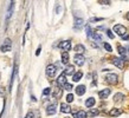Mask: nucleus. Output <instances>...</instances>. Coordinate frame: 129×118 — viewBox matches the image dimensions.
<instances>
[{
	"label": "nucleus",
	"mask_w": 129,
	"mask_h": 118,
	"mask_svg": "<svg viewBox=\"0 0 129 118\" xmlns=\"http://www.w3.org/2000/svg\"><path fill=\"white\" fill-rule=\"evenodd\" d=\"M96 104V100H95V98H92V97H90V98H88L85 100V106L86 107H91L92 109V106Z\"/></svg>",
	"instance_id": "17"
},
{
	"label": "nucleus",
	"mask_w": 129,
	"mask_h": 118,
	"mask_svg": "<svg viewBox=\"0 0 129 118\" xmlns=\"http://www.w3.org/2000/svg\"><path fill=\"white\" fill-rule=\"evenodd\" d=\"M114 32H116L118 35H121V37H124L125 33H127V28L123 26V25H115L114 26Z\"/></svg>",
	"instance_id": "2"
},
{
	"label": "nucleus",
	"mask_w": 129,
	"mask_h": 118,
	"mask_svg": "<svg viewBox=\"0 0 129 118\" xmlns=\"http://www.w3.org/2000/svg\"><path fill=\"white\" fill-rule=\"evenodd\" d=\"M76 93L78 94V96H83V94L85 93V86L84 85H78V86L76 87Z\"/></svg>",
	"instance_id": "18"
},
{
	"label": "nucleus",
	"mask_w": 129,
	"mask_h": 118,
	"mask_svg": "<svg viewBox=\"0 0 129 118\" xmlns=\"http://www.w3.org/2000/svg\"><path fill=\"white\" fill-rule=\"evenodd\" d=\"M64 89H65V90H68V91H71V90H72V85H71V84H69V83H67V84H65V86H64Z\"/></svg>",
	"instance_id": "30"
},
{
	"label": "nucleus",
	"mask_w": 129,
	"mask_h": 118,
	"mask_svg": "<svg viewBox=\"0 0 129 118\" xmlns=\"http://www.w3.org/2000/svg\"><path fill=\"white\" fill-rule=\"evenodd\" d=\"M124 99V94L123 93H116L115 96H114V102H116V103H120V102H122Z\"/></svg>",
	"instance_id": "20"
},
{
	"label": "nucleus",
	"mask_w": 129,
	"mask_h": 118,
	"mask_svg": "<svg viewBox=\"0 0 129 118\" xmlns=\"http://www.w3.org/2000/svg\"><path fill=\"white\" fill-rule=\"evenodd\" d=\"M60 111H62L63 113H70L71 112L70 105L67 104V103H62V104H60Z\"/></svg>",
	"instance_id": "11"
},
{
	"label": "nucleus",
	"mask_w": 129,
	"mask_h": 118,
	"mask_svg": "<svg viewBox=\"0 0 129 118\" xmlns=\"http://www.w3.org/2000/svg\"><path fill=\"white\" fill-rule=\"evenodd\" d=\"M25 118H35L33 117V113H32V112H28L27 114H26V117Z\"/></svg>",
	"instance_id": "33"
},
{
	"label": "nucleus",
	"mask_w": 129,
	"mask_h": 118,
	"mask_svg": "<svg viewBox=\"0 0 129 118\" xmlns=\"http://www.w3.org/2000/svg\"><path fill=\"white\" fill-rule=\"evenodd\" d=\"M91 38H94L95 40H96V41H97V43H100V41H102V37L100 34H98V33H96V32H94V34H92V37H91Z\"/></svg>",
	"instance_id": "25"
},
{
	"label": "nucleus",
	"mask_w": 129,
	"mask_h": 118,
	"mask_svg": "<svg viewBox=\"0 0 129 118\" xmlns=\"http://www.w3.org/2000/svg\"><path fill=\"white\" fill-rule=\"evenodd\" d=\"M104 48H106V50H107L108 52H111V51H113V48H111V46H110V45H109L108 43H104Z\"/></svg>",
	"instance_id": "28"
},
{
	"label": "nucleus",
	"mask_w": 129,
	"mask_h": 118,
	"mask_svg": "<svg viewBox=\"0 0 129 118\" xmlns=\"http://www.w3.org/2000/svg\"><path fill=\"white\" fill-rule=\"evenodd\" d=\"M103 20V18H91L90 19V23H95V21H101Z\"/></svg>",
	"instance_id": "32"
},
{
	"label": "nucleus",
	"mask_w": 129,
	"mask_h": 118,
	"mask_svg": "<svg viewBox=\"0 0 129 118\" xmlns=\"http://www.w3.org/2000/svg\"><path fill=\"white\" fill-rule=\"evenodd\" d=\"M75 51L77 54H83L84 52H85V47L83 46L82 44H77L76 46H75Z\"/></svg>",
	"instance_id": "14"
},
{
	"label": "nucleus",
	"mask_w": 129,
	"mask_h": 118,
	"mask_svg": "<svg viewBox=\"0 0 129 118\" xmlns=\"http://www.w3.org/2000/svg\"><path fill=\"white\" fill-rule=\"evenodd\" d=\"M11 39H8V38H6L4 41V44L0 46V51L1 52H8L11 51Z\"/></svg>",
	"instance_id": "5"
},
{
	"label": "nucleus",
	"mask_w": 129,
	"mask_h": 118,
	"mask_svg": "<svg viewBox=\"0 0 129 118\" xmlns=\"http://www.w3.org/2000/svg\"><path fill=\"white\" fill-rule=\"evenodd\" d=\"M125 18H127V20H128V21H129V12H128V13H127V16H125Z\"/></svg>",
	"instance_id": "37"
},
{
	"label": "nucleus",
	"mask_w": 129,
	"mask_h": 118,
	"mask_svg": "<svg viewBox=\"0 0 129 118\" xmlns=\"http://www.w3.org/2000/svg\"><path fill=\"white\" fill-rule=\"evenodd\" d=\"M121 113H122V110H120L117 107H114V109H111V110L109 111L110 117H117V116H120Z\"/></svg>",
	"instance_id": "13"
},
{
	"label": "nucleus",
	"mask_w": 129,
	"mask_h": 118,
	"mask_svg": "<svg viewBox=\"0 0 129 118\" xmlns=\"http://www.w3.org/2000/svg\"><path fill=\"white\" fill-rule=\"evenodd\" d=\"M82 77H83V73L81 72V71H78L77 73H75V75H74V77H72V80H74V82H79Z\"/></svg>",
	"instance_id": "22"
},
{
	"label": "nucleus",
	"mask_w": 129,
	"mask_h": 118,
	"mask_svg": "<svg viewBox=\"0 0 129 118\" xmlns=\"http://www.w3.org/2000/svg\"><path fill=\"white\" fill-rule=\"evenodd\" d=\"M117 50H118V53L122 55V59H123V60H125V57H127V48H124V47L121 46V45H118Z\"/></svg>",
	"instance_id": "15"
},
{
	"label": "nucleus",
	"mask_w": 129,
	"mask_h": 118,
	"mask_svg": "<svg viewBox=\"0 0 129 118\" xmlns=\"http://www.w3.org/2000/svg\"><path fill=\"white\" fill-rule=\"evenodd\" d=\"M53 97H55L56 99H59L60 97H62V89L60 87H57L55 90V92H53Z\"/></svg>",
	"instance_id": "23"
},
{
	"label": "nucleus",
	"mask_w": 129,
	"mask_h": 118,
	"mask_svg": "<svg viewBox=\"0 0 129 118\" xmlns=\"http://www.w3.org/2000/svg\"><path fill=\"white\" fill-rule=\"evenodd\" d=\"M50 93H51V89H49V87L44 89V91H43V94H44V96H49Z\"/></svg>",
	"instance_id": "29"
},
{
	"label": "nucleus",
	"mask_w": 129,
	"mask_h": 118,
	"mask_svg": "<svg viewBox=\"0 0 129 118\" xmlns=\"http://www.w3.org/2000/svg\"><path fill=\"white\" fill-rule=\"evenodd\" d=\"M65 84H67L65 75H64V73H62V75L58 77V79H57V85H58V86H65Z\"/></svg>",
	"instance_id": "10"
},
{
	"label": "nucleus",
	"mask_w": 129,
	"mask_h": 118,
	"mask_svg": "<svg viewBox=\"0 0 129 118\" xmlns=\"http://www.w3.org/2000/svg\"><path fill=\"white\" fill-rule=\"evenodd\" d=\"M128 53H129V46H128Z\"/></svg>",
	"instance_id": "38"
},
{
	"label": "nucleus",
	"mask_w": 129,
	"mask_h": 118,
	"mask_svg": "<svg viewBox=\"0 0 129 118\" xmlns=\"http://www.w3.org/2000/svg\"><path fill=\"white\" fill-rule=\"evenodd\" d=\"M117 75H115V73H109V75L106 76V82L110 85H115V84H117Z\"/></svg>",
	"instance_id": "1"
},
{
	"label": "nucleus",
	"mask_w": 129,
	"mask_h": 118,
	"mask_svg": "<svg viewBox=\"0 0 129 118\" xmlns=\"http://www.w3.org/2000/svg\"><path fill=\"white\" fill-rule=\"evenodd\" d=\"M92 34H94V32L90 28V26H86V35L88 37H92Z\"/></svg>",
	"instance_id": "26"
},
{
	"label": "nucleus",
	"mask_w": 129,
	"mask_h": 118,
	"mask_svg": "<svg viewBox=\"0 0 129 118\" xmlns=\"http://www.w3.org/2000/svg\"><path fill=\"white\" fill-rule=\"evenodd\" d=\"M98 113H100V111H98L97 109H94V107H92V109H90V110H89L88 116H89V117H96Z\"/></svg>",
	"instance_id": "21"
},
{
	"label": "nucleus",
	"mask_w": 129,
	"mask_h": 118,
	"mask_svg": "<svg viewBox=\"0 0 129 118\" xmlns=\"http://www.w3.org/2000/svg\"><path fill=\"white\" fill-rule=\"evenodd\" d=\"M83 25H84V20L76 18V20H75V28H76V30H79Z\"/></svg>",
	"instance_id": "19"
},
{
	"label": "nucleus",
	"mask_w": 129,
	"mask_h": 118,
	"mask_svg": "<svg viewBox=\"0 0 129 118\" xmlns=\"http://www.w3.org/2000/svg\"><path fill=\"white\" fill-rule=\"evenodd\" d=\"M67 102H68V103L74 102V94H71V93L68 94V96H67Z\"/></svg>",
	"instance_id": "27"
},
{
	"label": "nucleus",
	"mask_w": 129,
	"mask_h": 118,
	"mask_svg": "<svg viewBox=\"0 0 129 118\" xmlns=\"http://www.w3.org/2000/svg\"><path fill=\"white\" fill-rule=\"evenodd\" d=\"M111 63H113L116 67H118L120 70H122V69L124 67V60H123L122 58H117V57H114L113 60H111Z\"/></svg>",
	"instance_id": "4"
},
{
	"label": "nucleus",
	"mask_w": 129,
	"mask_h": 118,
	"mask_svg": "<svg viewBox=\"0 0 129 118\" xmlns=\"http://www.w3.org/2000/svg\"><path fill=\"white\" fill-rule=\"evenodd\" d=\"M56 72H57V67H56L55 65L50 64V65H47L46 66V76L47 77L53 78V77L56 76Z\"/></svg>",
	"instance_id": "3"
},
{
	"label": "nucleus",
	"mask_w": 129,
	"mask_h": 118,
	"mask_svg": "<svg viewBox=\"0 0 129 118\" xmlns=\"http://www.w3.org/2000/svg\"><path fill=\"white\" fill-rule=\"evenodd\" d=\"M123 38V40H128L129 39V35H124V37H122Z\"/></svg>",
	"instance_id": "36"
},
{
	"label": "nucleus",
	"mask_w": 129,
	"mask_h": 118,
	"mask_svg": "<svg viewBox=\"0 0 129 118\" xmlns=\"http://www.w3.org/2000/svg\"><path fill=\"white\" fill-rule=\"evenodd\" d=\"M64 75H65V76L75 75V66H74V65H68L67 69L64 70Z\"/></svg>",
	"instance_id": "12"
},
{
	"label": "nucleus",
	"mask_w": 129,
	"mask_h": 118,
	"mask_svg": "<svg viewBox=\"0 0 129 118\" xmlns=\"http://www.w3.org/2000/svg\"><path fill=\"white\" fill-rule=\"evenodd\" d=\"M86 116H88V113H86L85 111H83V110H79L78 112H75L74 113L75 118H86Z\"/></svg>",
	"instance_id": "16"
},
{
	"label": "nucleus",
	"mask_w": 129,
	"mask_h": 118,
	"mask_svg": "<svg viewBox=\"0 0 129 118\" xmlns=\"http://www.w3.org/2000/svg\"><path fill=\"white\" fill-rule=\"evenodd\" d=\"M110 92H111L110 89H103V90H101L98 92V97L101 99H106V98H108V96L110 94Z\"/></svg>",
	"instance_id": "8"
},
{
	"label": "nucleus",
	"mask_w": 129,
	"mask_h": 118,
	"mask_svg": "<svg viewBox=\"0 0 129 118\" xmlns=\"http://www.w3.org/2000/svg\"><path fill=\"white\" fill-rule=\"evenodd\" d=\"M59 48H60V50H63L64 52L70 51V48H71V41H70V40H64V41H62V43L59 44Z\"/></svg>",
	"instance_id": "6"
},
{
	"label": "nucleus",
	"mask_w": 129,
	"mask_h": 118,
	"mask_svg": "<svg viewBox=\"0 0 129 118\" xmlns=\"http://www.w3.org/2000/svg\"><path fill=\"white\" fill-rule=\"evenodd\" d=\"M107 35L109 37L110 39H114V34H113V32L110 31V30H107Z\"/></svg>",
	"instance_id": "31"
},
{
	"label": "nucleus",
	"mask_w": 129,
	"mask_h": 118,
	"mask_svg": "<svg viewBox=\"0 0 129 118\" xmlns=\"http://www.w3.org/2000/svg\"><path fill=\"white\" fill-rule=\"evenodd\" d=\"M74 60H75V64H76V65L82 66L83 64H84V62H85V58H84L83 54H76L74 57Z\"/></svg>",
	"instance_id": "7"
},
{
	"label": "nucleus",
	"mask_w": 129,
	"mask_h": 118,
	"mask_svg": "<svg viewBox=\"0 0 129 118\" xmlns=\"http://www.w3.org/2000/svg\"><path fill=\"white\" fill-rule=\"evenodd\" d=\"M40 50H42V48H40V46H39V47H38V50H37V52H36V54H37V55H39Z\"/></svg>",
	"instance_id": "35"
},
{
	"label": "nucleus",
	"mask_w": 129,
	"mask_h": 118,
	"mask_svg": "<svg viewBox=\"0 0 129 118\" xmlns=\"http://www.w3.org/2000/svg\"><path fill=\"white\" fill-rule=\"evenodd\" d=\"M56 111H57V105H56V104H51V105H49L46 107V113L49 114V116L55 114Z\"/></svg>",
	"instance_id": "9"
},
{
	"label": "nucleus",
	"mask_w": 129,
	"mask_h": 118,
	"mask_svg": "<svg viewBox=\"0 0 129 118\" xmlns=\"http://www.w3.org/2000/svg\"><path fill=\"white\" fill-rule=\"evenodd\" d=\"M100 4H102V5H108V4H110V1H98Z\"/></svg>",
	"instance_id": "34"
},
{
	"label": "nucleus",
	"mask_w": 129,
	"mask_h": 118,
	"mask_svg": "<svg viewBox=\"0 0 129 118\" xmlns=\"http://www.w3.org/2000/svg\"><path fill=\"white\" fill-rule=\"evenodd\" d=\"M62 63L63 64L69 63V53L68 52H63L62 53Z\"/></svg>",
	"instance_id": "24"
}]
</instances>
